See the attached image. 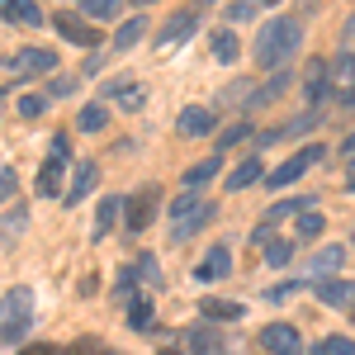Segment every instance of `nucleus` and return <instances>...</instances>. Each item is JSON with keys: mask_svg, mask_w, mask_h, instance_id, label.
<instances>
[{"mask_svg": "<svg viewBox=\"0 0 355 355\" xmlns=\"http://www.w3.org/2000/svg\"><path fill=\"white\" fill-rule=\"evenodd\" d=\"M76 15H81L85 24H100V19H105V24H114L123 10H119V0H81V5H76Z\"/></svg>", "mask_w": 355, "mask_h": 355, "instance_id": "23", "label": "nucleus"}, {"mask_svg": "<svg viewBox=\"0 0 355 355\" xmlns=\"http://www.w3.org/2000/svg\"><path fill=\"white\" fill-rule=\"evenodd\" d=\"M199 313H204V318H209V322H237V318H242V303L204 299V303H199Z\"/></svg>", "mask_w": 355, "mask_h": 355, "instance_id": "28", "label": "nucleus"}, {"mask_svg": "<svg viewBox=\"0 0 355 355\" xmlns=\"http://www.w3.org/2000/svg\"><path fill=\"white\" fill-rule=\"evenodd\" d=\"M105 100H119L123 110L133 114V110H142V100H147V95H142V85H133L128 76H114V81L100 85V105H105Z\"/></svg>", "mask_w": 355, "mask_h": 355, "instance_id": "11", "label": "nucleus"}, {"mask_svg": "<svg viewBox=\"0 0 355 355\" xmlns=\"http://www.w3.org/2000/svg\"><path fill=\"white\" fill-rule=\"evenodd\" d=\"M289 214H313V194H294V199L270 209V218H289Z\"/></svg>", "mask_w": 355, "mask_h": 355, "instance_id": "35", "label": "nucleus"}, {"mask_svg": "<svg viewBox=\"0 0 355 355\" xmlns=\"http://www.w3.org/2000/svg\"><path fill=\"white\" fill-rule=\"evenodd\" d=\"M128 327H133V331L152 327V299H133V303H128Z\"/></svg>", "mask_w": 355, "mask_h": 355, "instance_id": "36", "label": "nucleus"}, {"mask_svg": "<svg viewBox=\"0 0 355 355\" xmlns=\"http://www.w3.org/2000/svg\"><path fill=\"white\" fill-rule=\"evenodd\" d=\"M142 33H147V15H128V19H123V24L114 28V53H128V48H137V43H142Z\"/></svg>", "mask_w": 355, "mask_h": 355, "instance_id": "16", "label": "nucleus"}, {"mask_svg": "<svg viewBox=\"0 0 355 355\" xmlns=\"http://www.w3.org/2000/svg\"><path fill=\"white\" fill-rule=\"evenodd\" d=\"M299 38H303L299 19H289V15H275V19H266V24L256 28V67L279 71L289 57L299 53Z\"/></svg>", "mask_w": 355, "mask_h": 355, "instance_id": "1", "label": "nucleus"}, {"mask_svg": "<svg viewBox=\"0 0 355 355\" xmlns=\"http://www.w3.org/2000/svg\"><path fill=\"white\" fill-rule=\"evenodd\" d=\"M157 204H162V190H157V185H142V190L128 194V204H123V214H128V232H147L152 218H157Z\"/></svg>", "mask_w": 355, "mask_h": 355, "instance_id": "5", "label": "nucleus"}, {"mask_svg": "<svg viewBox=\"0 0 355 355\" xmlns=\"http://www.w3.org/2000/svg\"><path fill=\"white\" fill-rule=\"evenodd\" d=\"M341 157H346V162H351V157H355V133L346 137V142H341Z\"/></svg>", "mask_w": 355, "mask_h": 355, "instance_id": "47", "label": "nucleus"}, {"mask_svg": "<svg viewBox=\"0 0 355 355\" xmlns=\"http://www.w3.org/2000/svg\"><path fill=\"white\" fill-rule=\"evenodd\" d=\"M0 71H5V76H53L57 71V53L53 48H24V53L5 57Z\"/></svg>", "mask_w": 355, "mask_h": 355, "instance_id": "4", "label": "nucleus"}, {"mask_svg": "<svg viewBox=\"0 0 355 355\" xmlns=\"http://www.w3.org/2000/svg\"><path fill=\"white\" fill-rule=\"evenodd\" d=\"M299 289H303V279H284V284H275V289L266 294V299H275V303H279V299H294Z\"/></svg>", "mask_w": 355, "mask_h": 355, "instance_id": "43", "label": "nucleus"}, {"mask_svg": "<svg viewBox=\"0 0 355 355\" xmlns=\"http://www.w3.org/2000/svg\"><path fill=\"white\" fill-rule=\"evenodd\" d=\"M223 275H232V251L218 242V246H209V251H204V261L194 266V279H204V284H209V279H223Z\"/></svg>", "mask_w": 355, "mask_h": 355, "instance_id": "12", "label": "nucleus"}, {"mask_svg": "<svg viewBox=\"0 0 355 355\" xmlns=\"http://www.w3.org/2000/svg\"><path fill=\"white\" fill-rule=\"evenodd\" d=\"M175 128H180V137H209L214 128H218V114L204 110V105H190V110H180Z\"/></svg>", "mask_w": 355, "mask_h": 355, "instance_id": "10", "label": "nucleus"}, {"mask_svg": "<svg viewBox=\"0 0 355 355\" xmlns=\"http://www.w3.org/2000/svg\"><path fill=\"white\" fill-rule=\"evenodd\" d=\"M15 190H19V175H15V171L5 166V171H0V204H5V199H10Z\"/></svg>", "mask_w": 355, "mask_h": 355, "instance_id": "44", "label": "nucleus"}, {"mask_svg": "<svg viewBox=\"0 0 355 355\" xmlns=\"http://www.w3.org/2000/svg\"><path fill=\"white\" fill-rule=\"evenodd\" d=\"M261 175H266V166H261V157H246V162L237 166L232 175H227V185H223V190H227V194H237V190H246V185H256Z\"/></svg>", "mask_w": 355, "mask_h": 355, "instance_id": "24", "label": "nucleus"}, {"mask_svg": "<svg viewBox=\"0 0 355 355\" xmlns=\"http://www.w3.org/2000/svg\"><path fill=\"white\" fill-rule=\"evenodd\" d=\"M256 10H261V5H251V0H237V5H227V15H232V19H256Z\"/></svg>", "mask_w": 355, "mask_h": 355, "instance_id": "45", "label": "nucleus"}, {"mask_svg": "<svg viewBox=\"0 0 355 355\" xmlns=\"http://www.w3.org/2000/svg\"><path fill=\"white\" fill-rule=\"evenodd\" d=\"M346 38H355V15H351V19H346Z\"/></svg>", "mask_w": 355, "mask_h": 355, "instance_id": "49", "label": "nucleus"}, {"mask_svg": "<svg viewBox=\"0 0 355 355\" xmlns=\"http://www.w3.org/2000/svg\"><path fill=\"white\" fill-rule=\"evenodd\" d=\"M246 137H251V123H246V119H237V123H227V128L218 133V157H227V152H232L237 142H246Z\"/></svg>", "mask_w": 355, "mask_h": 355, "instance_id": "30", "label": "nucleus"}, {"mask_svg": "<svg viewBox=\"0 0 355 355\" xmlns=\"http://www.w3.org/2000/svg\"><path fill=\"white\" fill-rule=\"evenodd\" d=\"M322 157H327V152H322L318 142H313V147H299V152H294V157H289L284 166H275L270 175H266V185H270V190H284V185H294L303 171H308L313 162H322Z\"/></svg>", "mask_w": 355, "mask_h": 355, "instance_id": "6", "label": "nucleus"}, {"mask_svg": "<svg viewBox=\"0 0 355 355\" xmlns=\"http://www.w3.org/2000/svg\"><path fill=\"white\" fill-rule=\"evenodd\" d=\"M43 110H48V95H24L19 100V119H38Z\"/></svg>", "mask_w": 355, "mask_h": 355, "instance_id": "42", "label": "nucleus"}, {"mask_svg": "<svg viewBox=\"0 0 355 355\" xmlns=\"http://www.w3.org/2000/svg\"><path fill=\"white\" fill-rule=\"evenodd\" d=\"M199 209H204V199H199V190H185V194H175V199H171V223L190 218V214H199Z\"/></svg>", "mask_w": 355, "mask_h": 355, "instance_id": "31", "label": "nucleus"}, {"mask_svg": "<svg viewBox=\"0 0 355 355\" xmlns=\"http://www.w3.org/2000/svg\"><path fill=\"white\" fill-rule=\"evenodd\" d=\"M24 227H28V209H24V204H19V209H10V214H0V246H10Z\"/></svg>", "mask_w": 355, "mask_h": 355, "instance_id": "27", "label": "nucleus"}, {"mask_svg": "<svg viewBox=\"0 0 355 355\" xmlns=\"http://www.w3.org/2000/svg\"><path fill=\"white\" fill-rule=\"evenodd\" d=\"M0 15H5L10 24H28V28H38L43 19H48V15H43L33 0H5V5H0Z\"/></svg>", "mask_w": 355, "mask_h": 355, "instance_id": "18", "label": "nucleus"}, {"mask_svg": "<svg viewBox=\"0 0 355 355\" xmlns=\"http://www.w3.org/2000/svg\"><path fill=\"white\" fill-rule=\"evenodd\" d=\"M341 261H346V251H341V246H322V251L308 261V275H318V279H331V270H336Z\"/></svg>", "mask_w": 355, "mask_h": 355, "instance_id": "25", "label": "nucleus"}, {"mask_svg": "<svg viewBox=\"0 0 355 355\" xmlns=\"http://www.w3.org/2000/svg\"><path fill=\"white\" fill-rule=\"evenodd\" d=\"M95 180H100V166H95V162H76L71 185H67V194H62V199H67V209H71V204H81L85 194L95 190Z\"/></svg>", "mask_w": 355, "mask_h": 355, "instance_id": "15", "label": "nucleus"}, {"mask_svg": "<svg viewBox=\"0 0 355 355\" xmlns=\"http://www.w3.org/2000/svg\"><path fill=\"white\" fill-rule=\"evenodd\" d=\"M19 355H67L62 346H53V341H33V346H24Z\"/></svg>", "mask_w": 355, "mask_h": 355, "instance_id": "46", "label": "nucleus"}, {"mask_svg": "<svg viewBox=\"0 0 355 355\" xmlns=\"http://www.w3.org/2000/svg\"><path fill=\"white\" fill-rule=\"evenodd\" d=\"M53 28L62 33V38H67V43H76V48H95V43H100V28L85 24L76 10H62V15L53 19Z\"/></svg>", "mask_w": 355, "mask_h": 355, "instance_id": "9", "label": "nucleus"}, {"mask_svg": "<svg viewBox=\"0 0 355 355\" xmlns=\"http://www.w3.org/2000/svg\"><path fill=\"white\" fill-rule=\"evenodd\" d=\"M313 289H318V299L327 308H355V279H336L331 275V279H318Z\"/></svg>", "mask_w": 355, "mask_h": 355, "instance_id": "13", "label": "nucleus"}, {"mask_svg": "<svg viewBox=\"0 0 355 355\" xmlns=\"http://www.w3.org/2000/svg\"><path fill=\"white\" fill-rule=\"evenodd\" d=\"M157 355H180V351H175V346H162V351H157Z\"/></svg>", "mask_w": 355, "mask_h": 355, "instance_id": "50", "label": "nucleus"}, {"mask_svg": "<svg viewBox=\"0 0 355 355\" xmlns=\"http://www.w3.org/2000/svg\"><path fill=\"white\" fill-rule=\"evenodd\" d=\"M327 76H331V62H308V76H303V90H308V100H313V110L322 105V95H327Z\"/></svg>", "mask_w": 355, "mask_h": 355, "instance_id": "19", "label": "nucleus"}, {"mask_svg": "<svg viewBox=\"0 0 355 355\" xmlns=\"http://www.w3.org/2000/svg\"><path fill=\"white\" fill-rule=\"evenodd\" d=\"M308 355H355L351 336H322L318 346H308Z\"/></svg>", "mask_w": 355, "mask_h": 355, "instance_id": "33", "label": "nucleus"}, {"mask_svg": "<svg viewBox=\"0 0 355 355\" xmlns=\"http://www.w3.org/2000/svg\"><path fill=\"white\" fill-rule=\"evenodd\" d=\"M67 162H71V137L67 133H53V147H48V162H43V171H38V180H33V190L38 194H67L62 190V171H67Z\"/></svg>", "mask_w": 355, "mask_h": 355, "instance_id": "3", "label": "nucleus"}, {"mask_svg": "<svg viewBox=\"0 0 355 355\" xmlns=\"http://www.w3.org/2000/svg\"><path fill=\"white\" fill-rule=\"evenodd\" d=\"M209 223H214V204H204V209H199V214H190V218L171 223V242H175V246H180V242H190L194 232H204Z\"/></svg>", "mask_w": 355, "mask_h": 355, "instance_id": "17", "label": "nucleus"}, {"mask_svg": "<svg viewBox=\"0 0 355 355\" xmlns=\"http://www.w3.org/2000/svg\"><path fill=\"white\" fill-rule=\"evenodd\" d=\"M261 351L266 355H303V336L289 322H270V327H261Z\"/></svg>", "mask_w": 355, "mask_h": 355, "instance_id": "8", "label": "nucleus"}, {"mask_svg": "<svg viewBox=\"0 0 355 355\" xmlns=\"http://www.w3.org/2000/svg\"><path fill=\"white\" fill-rule=\"evenodd\" d=\"M0 100H5V85H0Z\"/></svg>", "mask_w": 355, "mask_h": 355, "instance_id": "51", "label": "nucleus"}, {"mask_svg": "<svg viewBox=\"0 0 355 355\" xmlns=\"http://www.w3.org/2000/svg\"><path fill=\"white\" fill-rule=\"evenodd\" d=\"M289 261H294V242H270L266 246V266H270V270L289 266Z\"/></svg>", "mask_w": 355, "mask_h": 355, "instance_id": "39", "label": "nucleus"}, {"mask_svg": "<svg viewBox=\"0 0 355 355\" xmlns=\"http://www.w3.org/2000/svg\"><path fill=\"white\" fill-rule=\"evenodd\" d=\"M67 355H119L114 346H105L100 336H81L76 346H67Z\"/></svg>", "mask_w": 355, "mask_h": 355, "instance_id": "37", "label": "nucleus"}, {"mask_svg": "<svg viewBox=\"0 0 355 355\" xmlns=\"http://www.w3.org/2000/svg\"><path fill=\"white\" fill-rule=\"evenodd\" d=\"M318 123H322V110H308V114H299L294 123H284V128L266 133V137H261V147H266V142H279V137H303V133H313Z\"/></svg>", "mask_w": 355, "mask_h": 355, "instance_id": "20", "label": "nucleus"}, {"mask_svg": "<svg viewBox=\"0 0 355 355\" xmlns=\"http://www.w3.org/2000/svg\"><path fill=\"white\" fill-rule=\"evenodd\" d=\"M119 214H123V199L119 194H105L100 209H95V237H110L114 227H119Z\"/></svg>", "mask_w": 355, "mask_h": 355, "instance_id": "21", "label": "nucleus"}, {"mask_svg": "<svg viewBox=\"0 0 355 355\" xmlns=\"http://www.w3.org/2000/svg\"><path fill=\"white\" fill-rule=\"evenodd\" d=\"M218 166H223V157L214 152L209 162H199V166H190V171H185V185H190V190H199L204 180H214V175H218Z\"/></svg>", "mask_w": 355, "mask_h": 355, "instance_id": "32", "label": "nucleus"}, {"mask_svg": "<svg viewBox=\"0 0 355 355\" xmlns=\"http://www.w3.org/2000/svg\"><path fill=\"white\" fill-rule=\"evenodd\" d=\"M289 85H294V76H289V71H275V76L261 85V90H251V95H246V114H256V110H266V105H275V100H279Z\"/></svg>", "mask_w": 355, "mask_h": 355, "instance_id": "14", "label": "nucleus"}, {"mask_svg": "<svg viewBox=\"0 0 355 355\" xmlns=\"http://www.w3.org/2000/svg\"><path fill=\"white\" fill-rule=\"evenodd\" d=\"M105 119H110L105 105H85V110L76 114V128H81V133H100V128H105Z\"/></svg>", "mask_w": 355, "mask_h": 355, "instance_id": "34", "label": "nucleus"}, {"mask_svg": "<svg viewBox=\"0 0 355 355\" xmlns=\"http://www.w3.org/2000/svg\"><path fill=\"white\" fill-rule=\"evenodd\" d=\"M341 110H355V90H341Z\"/></svg>", "mask_w": 355, "mask_h": 355, "instance_id": "48", "label": "nucleus"}, {"mask_svg": "<svg viewBox=\"0 0 355 355\" xmlns=\"http://www.w3.org/2000/svg\"><path fill=\"white\" fill-rule=\"evenodd\" d=\"M331 85H346V90H355V53L331 57Z\"/></svg>", "mask_w": 355, "mask_h": 355, "instance_id": "29", "label": "nucleus"}, {"mask_svg": "<svg viewBox=\"0 0 355 355\" xmlns=\"http://www.w3.org/2000/svg\"><path fill=\"white\" fill-rule=\"evenodd\" d=\"M194 28H199V5H190V10H175V15H166L162 28H157V48H175V43H185Z\"/></svg>", "mask_w": 355, "mask_h": 355, "instance_id": "7", "label": "nucleus"}, {"mask_svg": "<svg viewBox=\"0 0 355 355\" xmlns=\"http://www.w3.org/2000/svg\"><path fill=\"white\" fill-rule=\"evenodd\" d=\"M185 355H223L218 331H209V327H190V331H185Z\"/></svg>", "mask_w": 355, "mask_h": 355, "instance_id": "22", "label": "nucleus"}, {"mask_svg": "<svg viewBox=\"0 0 355 355\" xmlns=\"http://www.w3.org/2000/svg\"><path fill=\"white\" fill-rule=\"evenodd\" d=\"M137 275H142V279H147L152 289L162 284V270H157V256H152V251H142V261H137Z\"/></svg>", "mask_w": 355, "mask_h": 355, "instance_id": "41", "label": "nucleus"}, {"mask_svg": "<svg viewBox=\"0 0 355 355\" xmlns=\"http://www.w3.org/2000/svg\"><path fill=\"white\" fill-rule=\"evenodd\" d=\"M294 237H299V242H318V237H322V218H318V214H303V218L294 223Z\"/></svg>", "mask_w": 355, "mask_h": 355, "instance_id": "38", "label": "nucleus"}, {"mask_svg": "<svg viewBox=\"0 0 355 355\" xmlns=\"http://www.w3.org/2000/svg\"><path fill=\"white\" fill-rule=\"evenodd\" d=\"M28 322H33V289L28 284H15L0 299V341L5 346H19L28 336Z\"/></svg>", "mask_w": 355, "mask_h": 355, "instance_id": "2", "label": "nucleus"}, {"mask_svg": "<svg viewBox=\"0 0 355 355\" xmlns=\"http://www.w3.org/2000/svg\"><path fill=\"white\" fill-rule=\"evenodd\" d=\"M214 57H218L223 67H232V62L242 57V38H237L232 28H218V33H214Z\"/></svg>", "mask_w": 355, "mask_h": 355, "instance_id": "26", "label": "nucleus"}, {"mask_svg": "<svg viewBox=\"0 0 355 355\" xmlns=\"http://www.w3.org/2000/svg\"><path fill=\"white\" fill-rule=\"evenodd\" d=\"M76 76H57V81H48V100H67V95H76Z\"/></svg>", "mask_w": 355, "mask_h": 355, "instance_id": "40", "label": "nucleus"}]
</instances>
